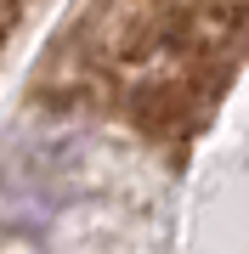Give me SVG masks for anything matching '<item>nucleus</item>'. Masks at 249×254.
Wrapping results in <instances>:
<instances>
[{"mask_svg":"<svg viewBox=\"0 0 249 254\" xmlns=\"http://www.w3.org/2000/svg\"><path fill=\"white\" fill-rule=\"evenodd\" d=\"M244 68V0H85L51 40L34 102L187 158Z\"/></svg>","mask_w":249,"mask_h":254,"instance_id":"obj_1","label":"nucleus"},{"mask_svg":"<svg viewBox=\"0 0 249 254\" xmlns=\"http://www.w3.org/2000/svg\"><path fill=\"white\" fill-rule=\"evenodd\" d=\"M28 11H34V0H0V63H6L11 40H17V28L28 23Z\"/></svg>","mask_w":249,"mask_h":254,"instance_id":"obj_2","label":"nucleus"},{"mask_svg":"<svg viewBox=\"0 0 249 254\" xmlns=\"http://www.w3.org/2000/svg\"><path fill=\"white\" fill-rule=\"evenodd\" d=\"M0 254H17V249H11V243H6V237H0Z\"/></svg>","mask_w":249,"mask_h":254,"instance_id":"obj_3","label":"nucleus"}]
</instances>
